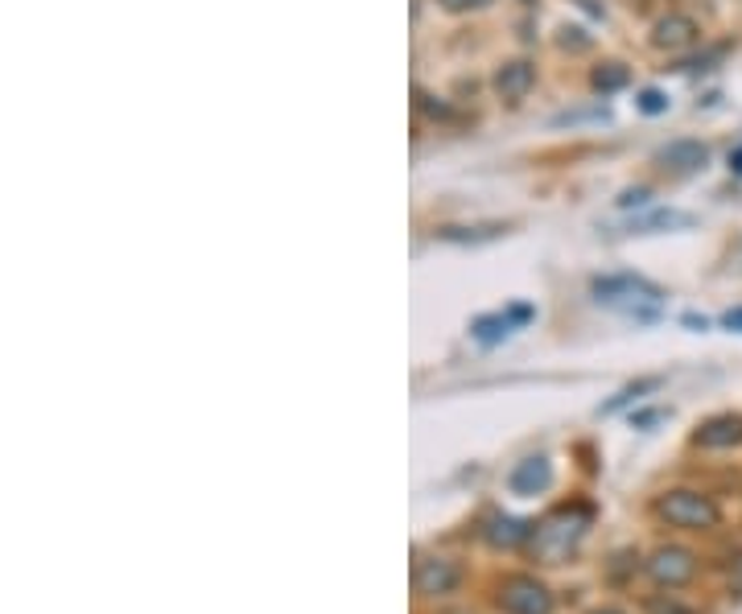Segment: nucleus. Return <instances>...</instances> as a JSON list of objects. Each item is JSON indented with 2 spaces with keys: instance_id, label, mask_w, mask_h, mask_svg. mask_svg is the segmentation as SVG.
<instances>
[{
  "instance_id": "obj_8",
  "label": "nucleus",
  "mask_w": 742,
  "mask_h": 614,
  "mask_svg": "<svg viewBox=\"0 0 742 614\" xmlns=\"http://www.w3.org/2000/svg\"><path fill=\"white\" fill-rule=\"evenodd\" d=\"M537 314H532V306H508L504 314H487V318H479V323L470 326V335L479 338L482 347H495V342H504V338L516 330V326L532 323Z\"/></svg>"
},
{
  "instance_id": "obj_10",
  "label": "nucleus",
  "mask_w": 742,
  "mask_h": 614,
  "mask_svg": "<svg viewBox=\"0 0 742 614\" xmlns=\"http://www.w3.org/2000/svg\"><path fill=\"white\" fill-rule=\"evenodd\" d=\"M508 487H511V495H540V491H549V487H553V462H549L545 453L525 458V462L508 474Z\"/></svg>"
},
{
  "instance_id": "obj_19",
  "label": "nucleus",
  "mask_w": 742,
  "mask_h": 614,
  "mask_svg": "<svg viewBox=\"0 0 742 614\" xmlns=\"http://www.w3.org/2000/svg\"><path fill=\"white\" fill-rule=\"evenodd\" d=\"M446 13H475V9H487L491 0H437Z\"/></svg>"
},
{
  "instance_id": "obj_23",
  "label": "nucleus",
  "mask_w": 742,
  "mask_h": 614,
  "mask_svg": "<svg viewBox=\"0 0 742 614\" xmlns=\"http://www.w3.org/2000/svg\"><path fill=\"white\" fill-rule=\"evenodd\" d=\"M730 170H734V174L742 177V145L734 149V153H730Z\"/></svg>"
},
{
  "instance_id": "obj_24",
  "label": "nucleus",
  "mask_w": 742,
  "mask_h": 614,
  "mask_svg": "<svg viewBox=\"0 0 742 614\" xmlns=\"http://www.w3.org/2000/svg\"><path fill=\"white\" fill-rule=\"evenodd\" d=\"M590 614H623L619 606H598V611H590Z\"/></svg>"
},
{
  "instance_id": "obj_6",
  "label": "nucleus",
  "mask_w": 742,
  "mask_h": 614,
  "mask_svg": "<svg viewBox=\"0 0 742 614\" xmlns=\"http://www.w3.org/2000/svg\"><path fill=\"white\" fill-rule=\"evenodd\" d=\"M463 585V565L450 561V556H421L413 565V590L421 598H446Z\"/></svg>"
},
{
  "instance_id": "obj_3",
  "label": "nucleus",
  "mask_w": 742,
  "mask_h": 614,
  "mask_svg": "<svg viewBox=\"0 0 742 614\" xmlns=\"http://www.w3.org/2000/svg\"><path fill=\"white\" fill-rule=\"evenodd\" d=\"M655 515L672 528H684V532H710V528L722 524V508L713 503V495L693 491V487L664 491V495L655 499Z\"/></svg>"
},
{
  "instance_id": "obj_4",
  "label": "nucleus",
  "mask_w": 742,
  "mask_h": 614,
  "mask_svg": "<svg viewBox=\"0 0 742 614\" xmlns=\"http://www.w3.org/2000/svg\"><path fill=\"white\" fill-rule=\"evenodd\" d=\"M495 606L504 614H553V590L532 573H511L495 585Z\"/></svg>"
},
{
  "instance_id": "obj_2",
  "label": "nucleus",
  "mask_w": 742,
  "mask_h": 614,
  "mask_svg": "<svg viewBox=\"0 0 742 614\" xmlns=\"http://www.w3.org/2000/svg\"><path fill=\"white\" fill-rule=\"evenodd\" d=\"M594 301L607 309H619V314L636 318V323H652L660 306H664V293L640 277H598Z\"/></svg>"
},
{
  "instance_id": "obj_12",
  "label": "nucleus",
  "mask_w": 742,
  "mask_h": 614,
  "mask_svg": "<svg viewBox=\"0 0 742 614\" xmlns=\"http://www.w3.org/2000/svg\"><path fill=\"white\" fill-rule=\"evenodd\" d=\"M495 91H499V95H504V100H525L528 91L537 88V66H532V62H508V66H499V71H495Z\"/></svg>"
},
{
  "instance_id": "obj_17",
  "label": "nucleus",
  "mask_w": 742,
  "mask_h": 614,
  "mask_svg": "<svg viewBox=\"0 0 742 614\" xmlns=\"http://www.w3.org/2000/svg\"><path fill=\"white\" fill-rule=\"evenodd\" d=\"M499 232H504V227H475V232H466V227H446L441 239H495Z\"/></svg>"
},
{
  "instance_id": "obj_7",
  "label": "nucleus",
  "mask_w": 742,
  "mask_h": 614,
  "mask_svg": "<svg viewBox=\"0 0 742 614\" xmlns=\"http://www.w3.org/2000/svg\"><path fill=\"white\" fill-rule=\"evenodd\" d=\"M701 38V25L693 21V17L684 13H669L660 17L652 25V45L655 50H669V54H681V50H689V45Z\"/></svg>"
},
{
  "instance_id": "obj_5",
  "label": "nucleus",
  "mask_w": 742,
  "mask_h": 614,
  "mask_svg": "<svg viewBox=\"0 0 742 614\" xmlns=\"http://www.w3.org/2000/svg\"><path fill=\"white\" fill-rule=\"evenodd\" d=\"M648 577H652L660 590H681L698 577V556L681 549V544H660L652 556H648Z\"/></svg>"
},
{
  "instance_id": "obj_15",
  "label": "nucleus",
  "mask_w": 742,
  "mask_h": 614,
  "mask_svg": "<svg viewBox=\"0 0 742 614\" xmlns=\"http://www.w3.org/2000/svg\"><path fill=\"white\" fill-rule=\"evenodd\" d=\"M636 108H640L643 116H664V112H669V95L660 88H643L640 95H636Z\"/></svg>"
},
{
  "instance_id": "obj_18",
  "label": "nucleus",
  "mask_w": 742,
  "mask_h": 614,
  "mask_svg": "<svg viewBox=\"0 0 742 614\" xmlns=\"http://www.w3.org/2000/svg\"><path fill=\"white\" fill-rule=\"evenodd\" d=\"M726 585H730V594L734 598H742V549L734 556H730V565H726Z\"/></svg>"
},
{
  "instance_id": "obj_13",
  "label": "nucleus",
  "mask_w": 742,
  "mask_h": 614,
  "mask_svg": "<svg viewBox=\"0 0 742 614\" xmlns=\"http://www.w3.org/2000/svg\"><path fill=\"white\" fill-rule=\"evenodd\" d=\"M532 536V524L528 520H511V515H491L487 528H482V541L491 549H520Z\"/></svg>"
},
{
  "instance_id": "obj_14",
  "label": "nucleus",
  "mask_w": 742,
  "mask_h": 614,
  "mask_svg": "<svg viewBox=\"0 0 742 614\" xmlns=\"http://www.w3.org/2000/svg\"><path fill=\"white\" fill-rule=\"evenodd\" d=\"M627 66L623 62H602L594 74H590V83H594V91H602V95H611V91H619V88H627Z\"/></svg>"
},
{
  "instance_id": "obj_21",
  "label": "nucleus",
  "mask_w": 742,
  "mask_h": 614,
  "mask_svg": "<svg viewBox=\"0 0 742 614\" xmlns=\"http://www.w3.org/2000/svg\"><path fill=\"white\" fill-rule=\"evenodd\" d=\"M573 4H582L590 17H602V0H573Z\"/></svg>"
},
{
  "instance_id": "obj_16",
  "label": "nucleus",
  "mask_w": 742,
  "mask_h": 614,
  "mask_svg": "<svg viewBox=\"0 0 742 614\" xmlns=\"http://www.w3.org/2000/svg\"><path fill=\"white\" fill-rule=\"evenodd\" d=\"M643 611L648 614H698L693 606H684L677 594H652V598L643 602Z\"/></svg>"
},
{
  "instance_id": "obj_20",
  "label": "nucleus",
  "mask_w": 742,
  "mask_h": 614,
  "mask_svg": "<svg viewBox=\"0 0 742 614\" xmlns=\"http://www.w3.org/2000/svg\"><path fill=\"white\" fill-rule=\"evenodd\" d=\"M722 326H730V330H739L742 335V309H730L726 318H722Z\"/></svg>"
},
{
  "instance_id": "obj_1",
  "label": "nucleus",
  "mask_w": 742,
  "mask_h": 614,
  "mask_svg": "<svg viewBox=\"0 0 742 614\" xmlns=\"http://www.w3.org/2000/svg\"><path fill=\"white\" fill-rule=\"evenodd\" d=\"M590 524H594V508H590V503L557 508V512H549L540 524H532L528 553L537 556L540 565H561V561H569V553L582 544Z\"/></svg>"
},
{
  "instance_id": "obj_22",
  "label": "nucleus",
  "mask_w": 742,
  "mask_h": 614,
  "mask_svg": "<svg viewBox=\"0 0 742 614\" xmlns=\"http://www.w3.org/2000/svg\"><path fill=\"white\" fill-rule=\"evenodd\" d=\"M648 198V191H627L623 198H619V206H631V203H643Z\"/></svg>"
},
{
  "instance_id": "obj_11",
  "label": "nucleus",
  "mask_w": 742,
  "mask_h": 614,
  "mask_svg": "<svg viewBox=\"0 0 742 614\" xmlns=\"http://www.w3.org/2000/svg\"><path fill=\"white\" fill-rule=\"evenodd\" d=\"M655 162L664 165L669 174H698V170H705V162H710V149L701 145V141H672V145L660 149Z\"/></svg>"
},
{
  "instance_id": "obj_9",
  "label": "nucleus",
  "mask_w": 742,
  "mask_h": 614,
  "mask_svg": "<svg viewBox=\"0 0 742 614\" xmlns=\"http://www.w3.org/2000/svg\"><path fill=\"white\" fill-rule=\"evenodd\" d=\"M698 446L701 450H734V446H742V412H718L710 421H701Z\"/></svg>"
}]
</instances>
